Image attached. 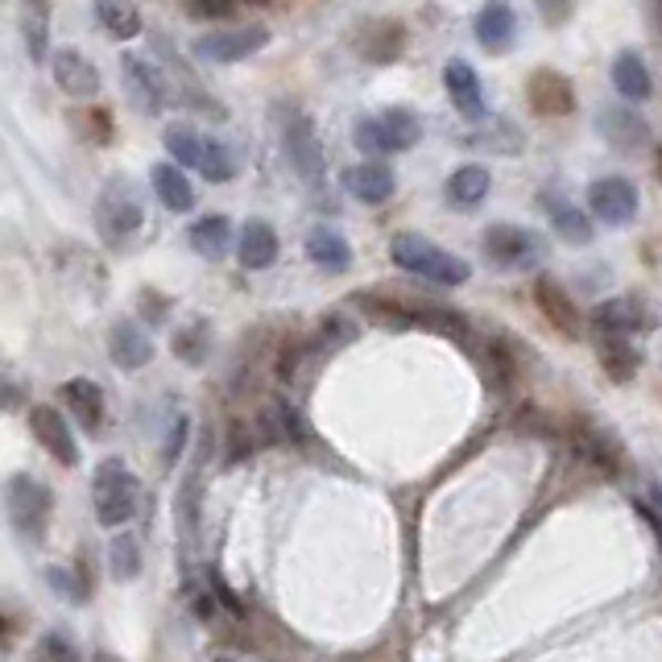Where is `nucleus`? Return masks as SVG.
I'll return each mask as SVG.
<instances>
[{
	"mask_svg": "<svg viewBox=\"0 0 662 662\" xmlns=\"http://www.w3.org/2000/svg\"><path fill=\"white\" fill-rule=\"evenodd\" d=\"M390 257H394L397 269H406V273L435 286H464L473 278V269H468L464 257H456V252L443 249V245H431L418 232H397L394 245H390Z\"/></svg>",
	"mask_w": 662,
	"mask_h": 662,
	"instance_id": "f257e3e1",
	"label": "nucleus"
},
{
	"mask_svg": "<svg viewBox=\"0 0 662 662\" xmlns=\"http://www.w3.org/2000/svg\"><path fill=\"white\" fill-rule=\"evenodd\" d=\"M95 224H100V237L108 240L112 249H125L128 240L142 232L145 224V211H142V199H137V190L128 178H108L104 190H100V204H95Z\"/></svg>",
	"mask_w": 662,
	"mask_h": 662,
	"instance_id": "f03ea898",
	"label": "nucleus"
},
{
	"mask_svg": "<svg viewBox=\"0 0 662 662\" xmlns=\"http://www.w3.org/2000/svg\"><path fill=\"white\" fill-rule=\"evenodd\" d=\"M418 137H423V125H418V116L411 108H385L381 116H361L356 133H352L356 149L369 154V158L402 154V149L418 145Z\"/></svg>",
	"mask_w": 662,
	"mask_h": 662,
	"instance_id": "7ed1b4c3",
	"label": "nucleus"
},
{
	"mask_svg": "<svg viewBox=\"0 0 662 662\" xmlns=\"http://www.w3.org/2000/svg\"><path fill=\"white\" fill-rule=\"evenodd\" d=\"M95 518L104 526H125L137 514V476L125 468V459H104L95 468Z\"/></svg>",
	"mask_w": 662,
	"mask_h": 662,
	"instance_id": "20e7f679",
	"label": "nucleus"
},
{
	"mask_svg": "<svg viewBox=\"0 0 662 662\" xmlns=\"http://www.w3.org/2000/svg\"><path fill=\"white\" fill-rule=\"evenodd\" d=\"M282 145H286V158H290V166H294V174H299L302 183L323 187V178H328V162H323V145H319L316 121H311L307 112L286 108Z\"/></svg>",
	"mask_w": 662,
	"mask_h": 662,
	"instance_id": "39448f33",
	"label": "nucleus"
},
{
	"mask_svg": "<svg viewBox=\"0 0 662 662\" xmlns=\"http://www.w3.org/2000/svg\"><path fill=\"white\" fill-rule=\"evenodd\" d=\"M4 505H9V518H13L17 535L21 538H46L50 521V489L30 473H17L4 489Z\"/></svg>",
	"mask_w": 662,
	"mask_h": 662,
	"instance_id": "423d86ee",
	"label": "nucleus"
},
{
	"mask_svg": "<svg viewBox=\"0 0 662 662\" xmlns=\"http://www.w3.org/2000/svg\"><path fill=\"white\" fill-rule=\"evenodd\" d=\"M269 46V30L266 25H237V30H216L195 42V59H207V63H245L257 50Z\"/></svg>",
	"mask_w": 662,
	"mask_h": 662,
	"instance_id": "0eeeda50",
	"label": "nucleus"
},
{
	"mask_svg": "<svg viewBox=\"0 0 662 662\" xmlns=\"http://www.w3.org/2000/svg\"><path fill=\"white\" fill-rule=\"evenodd\" d=\"M542 252H547L542 249V240H538L535 232L518 228V224H493L489 232H485V257L501 269L535 266Z\"/></svg>",
	"mask_w": 662,
	"mask_h": 662,
	"instance_id": "6e6552de",
	"label": "nucleus"
},
{
	"mask_svg": "<svg viewBox=\"0 0 662 662\" xmlns=\"http://www.w3.org/2000/svg\"><path fill=\"white\" fill-rule=\"evenodd\" d=\"M588 207H592V216H597L600 224L621 228V224H633L642 199H638V187H633L630 178L609 174V178H597V183L588 187Z\"/></svg>",
	"mask_w": 662,
	"mask_h": 662,
	"instance_id": "1a4fd4ad",
	"label": "nucleus"
},
{
	"mask_svg": "<svg viewBox=\"0 0 662 662\" xmlns=\"http://www.w3.org/2000/svg\"><path fill=\"white\" fill-rule=\"evenodd\" d=\"M30 426H33V439L46 447L54 464H63V468H75V464H80V443L71 435V423L63 418V411H54V406H33Z\"/></svg>",
	"mask_w": 662,
	"mask_h": 662,
	"instance_id": "9d476101",
	"label": "nucleus"
},
{
	"mask_svg": "<svg viewBox=\"0 0 662 662\" xmlns=\"http://www.w3.org/2000/svg\"><path fill=\"white\" fill-rule=\"evenodd\" d=\"M121 80H125L128 87V100H133L145 116H158V112L166 108L170 92H166V80L158 75L154 63H145L137 54H125V59H121Z\"/></svg>",
	"mask_w": 662,
	"mask_h": 662,
	"instance_id": "9b49d317",
	"label": "nucleus"
},
{
	"mask_svg": "<svg viewBox=\"0 0 662 662\" xmlns=\"http://www.w3.org/2000/svg\"><path fill=\"white\" fill-rule=\"evenodd\" d=\"M108 352L116 369H125V373H137L145 364L154 361V340H149V331L137 323V319H116L108 328Z\"/></svg>",
	"mask_w": 662,
	"mask_h": 662,
	"instance_id": "f8f14e48",
	"label": "nucleus"
},
{
	"mask_svg": "<svg viewBox=\"0 0 662 662\" xmlns=\"http://www.w3.org/2000/svg\"><path fill=\"white\" fill-rule=\"evenodd\" d=\"M344 190L356 199V204L381 207V204H390V199H394L397 178L385 162H361V166L344 170Z\"/></svg>",
	"mask_w": 662,
	"mask_h": 662,
	"instance_id": "ddd939ff",
	"label": "nucleus"
},
{
	"mask_svg": "<svg viewBox=\"0 0 662 662\" xmlns=\"http://www.w3.org/2000/svg\"><path fill=\"white\" fill-rule=\"evenodd\" d=\"M443 87H447L459 116L485 121V87H480V75L464 59H452V63L443 66Z\"/></svg>",
	"mask_w": 662,
	"mask_h": 662,
	"instance_id": "4468645a",
	"label": "nucleus"
},
{
	"mask_svg": "<svg viewBox=\"0 0 662 662\" xmlns=\"http://www.w3.org/2000/svg\"><path fill=\"white\" fill-rule=\"evenodd\" d=\"M59 394H63L71 418H75L87 435H100V426H104V390H100L92 377H71L63 381Z\"/></svg>",
	"mask_w": 662,
	"mask_h": 662,
	"instance_id": "2eb2a0df",
	"label": "nucleus"
},
{
	"mask_svg": "<svg viewBox=\"0 0 662 662\" xmlns=\"http://www.w3.org/2000/svg\"><path fill=\"white\" fill-rule=\"evenodd\" d=\"M592 323H597L600 335H617V340H625L633 331H647L650 328V316L642 299H604L592 311Z\"/></svg>",
	"mask_w": 662,
	"mask_h": 662,
	"instance_id": "dca6fc26",
	"label": "nucleus"
},
{
	"mask_svg": "<svg viewBox=\"0 0 662 662\" xmlns=\"http://www.w3.org/2000/svg\"><path fill=\"white\" fill-rule=\"evenodd\" d=\"M526 92H530V108L542 112V116H571L576 112V92L559 71H535Z\"/></svg>",
	"mask_w": 662,
	"mask_h": 662,
	"instance_id": "f3484780",
	"label": "nucleus"
},
{
	"mask_svg": "<svg viewBox=\"0 0 662 662\" xmlns=\"http://www.w3.org/2000/svg\"><path fill=\"white\" fill-rule=\"evenodd\" d=\"M476 42L489 50V54H505V50L518 42V17L509 4L493 0L476 13Z\"/></svg>",
	"mask_w": 662,
	"mask_h": 662,
	"instance_id": "a211bd4d",
	"label": "nucleus"
},
{
	"mask_svg": "<svg viewBox=\"0 0 662 662\" xmlns=\"http://www.w3.org/2000/svg\"><path fill=\"white\" fill-rule=\"evenodd\" d=\"M535 302H538V311L551 319V328L559 331V335H568V340L580 335V311H576V302L568 299V290L555 282V278H538Z\"/></svg>",
	"mask_w": 662,
	"mask_h": 662,
	"instance_id": "6ab92c4d",
	"label": "nucleus"
},
{
	"mask_svg": "<svg viewBox=\"0 0 662 662\" xmlns=\"http://www.w3.org/2000/svg\"><path fill=\"white\" fill-rule=\"evenodd\" d=\"M50 71H54V83H59L71 100H92V95L100 92V75H95V66L83 59L80 50H59Z\"/></svg>",
	"mask_w": 662,
	"mask_h": 662,
	"instance_id": "aec40b11",
	"label": "nucleus"
},
{
	"mask_svg": "<svg viewBox=\"0 0 662 662\" xmlns=\"http://www.w3.org/2000/svg\"><path fill=\"white\" fill-rule=\"evenodd\" d=\"M307 257L316 261L323 273H348L352 269V245L344 232H335L328 224H319L307 232Z\"/></svg>",
	"mask_w": 662,
	"mask_h": 662,
	"instance_id": "412c9836",
	"label": "nucleus"
},
{
	"mask_svg": "<svg viewBox=\"0 0 662 662\" xmlns=\"http://www.w3.org/2000/svg\"><path fill=\"white\" fill-rule=\"evenodd\" d=\"M237 252L245 269H269L278 261V232L266 220H245L237 237Z\"/></svg>",
	"mask_w": 662,
	"mask_h": 662,
	"instance_id": "4be33fe9",
	"label": "nucleus"
},
{
	"mask_svg": "<svg viewBox=\"0 0 662 662\" xmlns=\"http://www.w3.org/2000/svg\"><path fill=\"white\" fill-rule=\"evenodd\" d=\"M406 46V30L397 21H373V25H361V38H356V50H361L369 63H394L397 54Z\"/></svg>",
	"mask_w": 662,
	"mask_h": 662,
	"instance_id": "5701e85b",
	"label": "nucleus"
},
{
	"mask_svg": "<svg viewBox=\"0 0 662 662\" xmlns=\"http://www.w3.org/2000/svg\"><path fill=\"white\" fill-rule=\"evenodd\" d=\"M489 187H493V178L485 166H459V170L447 178L443 195H447V204L456 207V211H473V207H480L489 199Z\"/></svg>",
	"mask_w": 662,
	"mask_h": 662,
	"instance_id": "b1692460",
	"label": "nucleus"
},
{
	"mask_svg": "<svg viewBox=\"0 0 662 662\" xmlns=\"http://www.w3.org/2000/svg\"><path fill=\"white\" fill-rule=\"evenodd\" d=\"M600 133L617 149H642L650 142V125L633 108H604L600 112Z\"/></svg>",
	"mask_w": 662,
	"mask_h": 662,
	"instance_id": "393cba45",
	"label": "nucleus"
},
{
	"mask_svg": "<svg viewBox=\"0 0 662 662\" xmlns=\"http://www.w3.org/2000/svg\"><path fill=\"white\" fill-rule=\"evenodd\" d=\"M613 87H617V95H625L630 104H642V100H650V92H654V80H650V66L642 63V54H633V50L617 54Z\"/></svg>",
	"mask_w": 662,
	"mask_h": 662,
	"instance_id": "a878e982",
	"label": "nucleus"
},
{
	"mask_svg": "<svg viewBox=\"0 0 662 662\" xmlns=\"http://www.w3.org/2000/svg\"><path fill=\"white\" fill-rule=\"evenodd\" d=\"M149 183H154V195L162 199V207H170V211H190V207H195V187H190V178L178 170V166H170V162L154 166Z\"/></svg>",
	"mask_w": 662,
	"mask_h": 662,
	"instance_id": "bb28decb",
	"label": "nucleus"
},
{
	"mask_svg": "<svg viewBox=\"0 0 662 662\" xmlns=\"http://www.w3.org/2000/svg\"><path fill=\"white\" fill-rule=\"evenodd\" d=\"M597 352H600V369L613 381H633L638 369H642V356L630 340H617V335H597Z\"/></svg>",
	"mask_w": 662,
	"mask_h": 662,
	"instance_id": "cd10ccee",
	"label": "nucleus"
},
{
	"mask_svg": "<svg viewBox=\"0 0 662 662\" xmlns=\"http://www.w3.org/2000/svg\"><path fill=\"white\" fill-rule=\"evenodd\" d=\"M190 249L204 252V257H211V261H220L224 252H228V245H232V224H228V216H204V220L190 224Z\"/></svg>",
	"mask_w": 662,
	"mask_h": 662,
	"instance_id": "c85d7f7f",
	"label": "nucleus"
},
{
	"mask_svg": "<svg viewBox=\"0 0 662 662\" xmlns=\"http://www.w3.org/2000/svg\"><path fill=\"white\" fill-rule=\"evenodd\" d=\"M542 204H547V211H551L555 232L568 240V245H592V237H597V232H592V220L583 216L580 207L563 204V199H551V195H547Z\"/></svg>",
	"mask_w": 662,
	"mask_h": 662,
	"instance_id": "c756f323",
	"label": "nucleus"
},
{
	"mask_svg": "<svg viewBox=\"0 0 662 662\" xmlns=\"http://www.w3.org/2000/svg\"><path fill=\"white\" fill-rule=\"evenodd\" d=\"M95 21L108 30V38H116V42H133L137 33H142V9L137 4H116V0H108V4H95Z\"/></svg>",
	"mask_w": 662,
	"mask_h": 662,
	"instance_id": "7c9ffc66",
	"label": "nucleus"
},
{
	"mask_svg": "<svg viewBox=\"0 0 662 662\" xmlns=\"http://www.w3.org/2000/svg\"><path fill=\"white\" fill-rule=\"evenodd\" d=\"M576 447H580V456L592 464V468H604V473H617L621 464V452H617V443L604 435V431H592V426H580L576 431Z\"/></svg>",
	"mask_w": 662,
	"mask_h": 662,
	"instance_id": "2f4dec72",
	"label": "nucleus"
},
{
	"mask_svg": "<svg viewBox=\"0 0 662 662\" xmlns=\"http://www.w3.org/2000/svg\"><path fill=\"white\" fill-rule=\"evenodd\" d=\"M162 142H166V149H170V158L178 162V170H183V166L199 170V158H204L207 137H199V133L187 128V125H170L166 133H162Z\"/></svg>",
	"mask_w": 662,
	"mask_h": 662,
	"instance_id": "473e14b6",
	"label": "nucleus"
},
{
	"mask_svg": "<svg viewBox=\"0 0 662 662\" xmlns=\"http://www.w3.org/2000/svg\"><path fill=\"white\" fill-rule=\"evenodd\" d=\"M108 568L116 580H133L142 571V547L133 535H116L108 547Z\"/></svg>",
	"mask_w": 662,
	"mask_h": 662,
	"instance_id": "72a5a7b5",
	"label": "nucleus"
},
{
	"mask_svg": "<svg viewBox=\"0 0 662 662\" xmlns=\"http://www.w3.org/2000/svg\"><path fill=\"white\" fill-rule=\"evenodd\" d=\"M199 174H204L207 183H228L232 174H237V158H232V149L220 142H204V158H199Z\"/></svg>",
	"mask_w": 662,
	"mask_h": 662,
	"instance_id": "f704fd0d",
	"label": "nucleus"
},
{
	"mask_svg": "<svg viewBox=\"0 0 662 662\" xmlns=\"http://www.w3.org/2000/svg\"><path fill=\"white\" fill-rule=\"evenodd\" d=\"M21 17H25V46H30L33 59H42V54H46L50 9H46V4H25V9H21Z\"/></svg>",
	"mask_w": 662,
	"mask_h": 662,
	"instance_id": "c9c22d12",
	"label": "nucleus"
},
{
	"mask_svg": "<svg viewBox=\"0 0 662 662\" xmlns=\"http://www.w3.org/2000/svg\"><path fill=\"white\" fill-rule=\"evenodd\" d=\"M174 352L187 364H204L207 356V323H187V328L174 335Z\"/></svg>",
	"mask_w": 662,
	"mask_h": 662,
	"instance_id": "e433bc0d",
	"label": "nucleus"
},
{
	"mask_svg": "<svg viewBox=\"0 0 662 662\" xmlns=\"http://www.w3.org/2000/svg\"><path fill=\"white\" fill-rule=\"evenodd\" d=\"M33 662H83V659L63 633H46V638L38 642V650H33Z\"/></svg>",
	"mask_w": 662,
	"mask_h": 662,
	"instance_id": "4c0bfd02",
	"label": "nucleus"
},
{
	"mask_svg": "<svg viewBox=\"0 0 662 662\" xmlns=\"http://www.w3.org/2000/svg\"><path fill=\"white\" fill-rule=\"evenodd\" d=\"M273 411H278V418H282V435L290 443H307V423H302V414L294 411V402L286 394L273 397Z\"/></svg>",
	"mask_w": 662,
	"mask_h": 662,
	"instance_id": "58836bf2",
	"label": "nucleus"
},
{
	"mask_svg": "<svg viewBox=\"0 0 662 662\" xmlns=\"http://www.w3.org/2000/svg\"><path fill=\"white\" fill-rule=\"evenodd\" d=\"M187 435H190V418H187V414H178V418H174V426H170V435H166V447H162V464H166V468H170V464H178Z\"/></svg>",
	"mask_w": 662,
	"mask_h": 662,
	"instance_id": "ea45409f",
	"label": "nucleus"
},
{
	"mask_svg": "<svg viewBox=\"0 0 662 662\" xmlns=\"http://www.w3.org/2000/svg\"><path fill=\"white\" fill-rule=\"evenodd\" d=\"M252 431H249V423H228V459L232 464H240V459H249L252 456Z\"/></svg>",
	"mask_w": 662,
	"mask_h": 662,
	"instance_id": "a19ab883",
	"label": "nucleus"
},
{
	"mask_svg": "<svg viewBox=\"0 0 662 662\" xmlns=\"http://www.w3.org/2000/svg\"><path fill=\"white\" fill-rule=\"evenodd\" d=\"M187 17H195V21H232L237 4L232 0H204V4H187Z\"/></svg>",
	"mask_w": 662,
	"mask_h": 662,
	"instance_id": "79ce46f5",
	"label": "nucleus"
},
{
	"mask_svg": "<svg viewBox=\"0 0 662 662\" xmlns=\"http://www.w3.org/2000/svg\"><path fill=\"white\" fill-rule=\"evenodd\" d=\"M46 583L59 592L63 600H83V592H80V583L71 580V571H63V568H46Z\"/></svg>",
	"mask_w": 662,
	"mask_h": 662,
	"instance_id": "37998d69",
	"label": "nucleus"
},
{
	"mask_svg": "<svg viewBox=\"0 0 662 662\" xmlns=\"http://www.w3.org/2000/svg\"><path fill=\"white\" fill-rule=\"evenodd\" d=\"M211 583H216V597H220L224 604H228V609H232V613H237V617H245V600H240L237 592H232V588H228V583H224V576H220V571H211Z\"/></svg>",
	"mask_w": 662,
	"mask_h": 662,
	"instance_id": "c03bdc74",
	"label": "nucleus"
},
{
	"mask_svg": "<svg viewBox=\"0 0 662 662\" xmlns=\"http://www.w3.org/2000/svg\"><path fill=\"white\" fill-rule=\"evenodd\" d=\"M323 340H328V344H348V340H352V328H348L344 319H323Z\"/></svg>",
	"mask_w": 662,
	"mask_h": 662,
	"instance_id": "a18cd8bd",
	"label": "nucleus"
},
{
	"mask_svg": "<svg viewBox=\"0 0 662 662\" xmlns=\"http://www.w3.org/2000/svg\"><path fill=\"white\" fill-rule=\"evenodd\" d=\"M489 356H493V369H497L505 381H514V356H509L501 344H489Z\"/></svg>",
	"mask_w": 662,
	"mask_h": 662,
	"instance_id": "49530a36",
	"label": "nucleus"
},
{
	"mask_svg": "<svg viewBox=\"0 0 662 662\" xmlns=\"http://www.w3.org/2000/svg\"><path fill=\"white\" fill-rule=\"evenodd\" d=\"M211 662H240V659H232V654H216Z\"/></svg>",
	"mask_w": 662,
	"mask_h": 662,
	"instance_id": "de8ad7c7",
	"label": "nucleus"
}]
</instances>
